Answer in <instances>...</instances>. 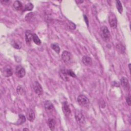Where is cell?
Masks as SVG:
<instances>
[{
    "mask_svg": "<svg viewBox=\"0 0 131 131\" xmlns=\"http://www.w3.org/2000/svg\"><path fill=\"white\" fill-rule=\"evenodd\" d=\"M100 35L103 41L108 42L110 39L111 34L110 31L106 26H102L100 28Z\"/></svg>",
    "mask_w": 131,
    "mask_h": 131,
    "instance_id": "1",
    "label": "cell"
},
{
    "mask_svg": "<svg viewBox=\"0 0 131 131\" xmlns=\"http://www.w3.org/2000/svg\"><path fill=\"white\" fill-rule=\"evenodd\" d=\"M77 102L79 104L82 106L86 107L89 105L90 101L87 97L84 95H80L77 97Z\"/></svg>",
    "mask_w": 131,
    "mask_h": 131,
    "instance_id": "2",
    "label": "cell"
},
{
    "mask_svg": "<svg viewBox=\"0 0 131 131\" xmlns=\"http://www.w3.org/2000/svg\"><path fill=\"white\" fill-rule=\"evenodd\" d=\"M62 57L64 63L66 64H70L72 62V55L71 53L67 51H64L63 52Z\"/></svg>",
    "mask_w": 131,
    "mask_h": 131,
    "instance_id": "3",
    "label": "cell"
},
{
    "mask_svg": "<svg viewBox=\"0 0 131 131\" xmlns=\"http://www.w3.org/2000/svg\"><path fill=\"white\" fill-rule=\"evenodd\" d=\"M75 117L76 121L77 122L78 124L82 125L85 124V118L82 113L79 110L76 111L75 112Z\"/></svg>",
    "mask_w": 131,
    "mask_h": 131,
    "instance_id": "4",
    "label": "cell"
},
{
    "mask_svg": "<svg viewBox=\"0 0 131 131\" xmlns=\"http://www.w3.org/2000/svg\"><path fill=\"white\" fill-rule=\"evenodd\" d=\"M109 22L110 26L112 28L115 29L117 26V20L116 17V15L114 13H110L109 16Z\"/></svg>",
    "mask_w": 131,
    "mask_h": 131,
    "instance_id": "5",
    "label": "cell"
},
{
    "mask_svg": "<svg viewBox=\"0 0 131 131\" xmlns=\"http://www.w3.org/2000/svg\"><path fill=\"white\" fill-rule=\"evenodd\" d=\"M15 74L18 77L22 78L24 77L25 75L26 74L25 70L22 66L19 65L18 66H16L15 68Z\"/></svg>",
    "mask_w": 131,
    "mask_h": 131,
    "instance_id": "6",
    "label": "cell"
},
{
    "mask_svg": "<svg viewBox=\"0 0 131 131\" xmlns=\"http://www.w3.org/2000/svg\"><path fill=\"white\" fill-rule=\"evenodd\" d=\"M33 89L35 93L39 96H41L43 93V90L42 86L38 81H35L33 84Z\"/></svg>",
    "mask_w": 131,
    "mask_h": 131,
    "instance_id": "7",
    "label": "cell"
},
{
    "mask_svg": "<svg viewBox=\"0 0 131 131\" xmlns=\"http://www.w3.org/2000/svg\"><path fill=\"white\" fill-rule=\"evenodd\" d=\"M3 74L5 77H10L13 74V69L9 66H7L3 70Z\"/></svg>",
    "mask_w": 131,
    "mask_h": 131,
    "instance_id": "8",
    "label": "cell"
},
{
    "mask_svg": "<svg viewBox=\"0 0 131 131\" xmlns=\"http://www.w3.org/2000/svg\"><path fill=\"white\" fill-rule=\"evenodd\" d=\"M62 109L63 112L66 116H68L70 115L71 113V109L69 107V105L68 104L67 102L65 101L63 103Z\"/></svg>",
    "mask_w": 131,
    "mask_h": 131,
    "instance_id": "9",
    "label": "cell"
},
{
    "mask_svg": "<svg viewBox=\"0 0 131 131\" xmlns=\"http://www.w3.org/2000/svg\"><path fill=\"white\" fill-rule=\"evenodd\" d=\"M120 83L121 85L122 86L123 88H124V90L129 91L130 90V84L129 80L125 77H122L120 80Z\"/></svg>",
    "mask_w": 131,
    "mask_h": 131,
    "instance_id": "10",
    "label": "cell"
},
{
    "mask_svg": "<svg viewBox=\"0 0 131 131\" xmlns=\"http://www.w3.org/2000/svg\"><path fill=\"white\" fill-rule=\"evenodd\" d=\"M26 42L28 45H30L33 40V34L30 30L26 31L25 33Z\"/></svg>",
    "mask_w": 131,
    "mask_h": 131,
    "instance_id": "11",
    "label": "cell"
},
{
    "mask_svg": "<svg viewBox=\"0 0 131 131\" xmlns=\"http://www.w3.org/2000/svg\"><path fill=\"white\" fill-rule=\"evenodd\" d=\"M27 119H28V120H29L30 121H33L34 120L35 117V113L32 109H28V111L27 112Z\"/></svg>",
    "mask_w": 131,
    "mask_h": 131,
    "instance_id": "12",
    "label": "cell"
},
{
    "mask_svg": "<svg viewBox=\"0 0 131 131\" xmlns=\"http://www.w3.org/2000/svg\"><path fill=\"white\" fill-rule=\"evenodd\" d=\"M82 62L84 64L87 66H90L92 64V58L88 56H84L82 59Z\"/></svg>",
    "mask_w": 131,
    "mask_h": 131,
    "instance_id": "13",
    "label": "cell"
},
{
    "mask_svg": "<svg viewBox=\"0 0 131 131\" xmlns=\"http://www.w3.org/2000/svg\"><path fill=\"white\" fill-rule=\"evenodd\" d=\"M48 124L49 128L50 129L51 131H53L55 129V125H56V121L53 118H49L48 120Z\"/></svg>",
    "mask_w": 131,
    "mask_h": 131,
    "instance_id": "14",
    "label": "cell"
},
{
    "mask_svg": "<svg viewBox=\"0 0 131 131\" xmlns=\"http://www.w3.org/2000/svg\"><path fill=\"white\" fill-rule=\"evenodd\" d=\"M13 7L16 10H21L23 8V4L19 1H16L13 3Z\"/></svg>",
    "mask_w": 131,
    "mask_h": 131,
    "instance_id": "15",
    "label": "cell"
},
{
    "mask_svg": "<svg viewBox=\"0 0 131 131\" xmlns=\"http://www.w3.org/2000/svg\"><path fill=\"white\" fill-rule=\"evenodd\" d=\"M45 109L47 111H50L53 110V105L52 103L49 100H47L45 102L44 105Z\"/></svg>",
    "mask_w": 131,
    "mask_h": 131,
    "instance_id": "16",
    "label": "cell"
},
{
    "mask_svg": "<svg viewBox=\"0 0 131 131\" xmlns=\"http://www.w3.org/2000/svg\"><path fill=\"white\" fill-rule=\"evenodd\" d=\"M26 121V117L24 115L22 114L19 115V117L18 122H16V124L17 125H21L24 123Z\"/></svg>",
    "mask_w": 131,
    "mask_h": 131,
    "instance_id": "17",
    "label": "cell"
},
{
    "mask_svg": "<svg viewBox=\"0 0 131 131\" xmlns=\"http://www.w3.org/2000/svg\"><path fill=\"white\" fill-rule=\"evenodd\" d=\"M33 41L36 45L39 46L41 45V41L36 34H33Z\"/></svg>",
    "mask_w": 131,
    "mask_h": 131,
    "instance_id": "18",
    "label": "cell"
},
{
    "mask_svg": "<svg viewBox=\"0 0 131 131\" xmlns=\"http://www.w3.org/2000/svg\"><path fill=\"white\" fill-rule=\"evenodd\" d=\"M116 7H117V10L118 11V12L120 14H121L123 11V8H122V4L120 1H116Z\"/></svg>",
    "mask_w": 131,
    "mask_h": 131,
    "instance_id": "19",
    "label": "cell"
},
{
    "mask_svg": "<svg viewBox=\"0 0 131 131\" xmlns=\"http://www.w3.org/2000/svg\"><path fill=\"white\" fill-rule=\"evenodd\" d=\"M51 48L54 51H55L56 53L59 54L60 52V48L56 44H52L51 45Z\"/></svg>",
    "mask_w": 131,
    "mask_h": 131,
    "instance_id": "20",
    "label": "cell"
},
{
    "mask_svg": "<svg viewBox=\"0 0 131 131\" xmlns=\"http://www.w3.org/2000/svg\"><path fill=\"white\" fill-rule=\"evenodd\" d=\"M116 48L117 50L121 53H123L125 51V47L121 43H119L116 45Z\"/></svg>",
    "mask_w": 131,
    "mask_h": 131,
    "instance_id": "21",
    "label": "cell"
},
{
    "mask_svg": "<svg viewBox=\"0 0 131 131\" xmlns=\"http://www.w3.org/2000/svg\"><path fill=\"white\" fill-rule=\"evenodd\" d=\"M33 5L32 3H29L28 4H27L26 6H25V8H23V11H30L32 10L33 8Z\"/></svg>",
    "mask_w": 131,
    "mask_h": 131,
    "instance_id": "22",
    "label": "cell"
},
{
    "mask_svg": "<svg viewBox=\"0 0 131 131\" xmlns=\"http://www.w3.org/2000/svg\"><path fill=\"white\" fill-rule=\"evenodd\" d=\"M68 26V28L71 30H74L76 28L75 24L72 22H70L69 23Z\"/></svg>",
    "mask_w": 131,
    "mask_h": 131,
    "instance_id": "23",
    "label": "cell"
},
{
    "mask_svg": "<svg viewBox=\"0 0 131 131\" xmlns=\"http://www.w3.org/2000/svg\"><path fill=\"white\" fill-rule=\"evenodd\" d=\"M12 46L15 49H20L21 48V46L19 44L16 42H13L12 44Z\"/></svg>",
    "mask_w": 131,
    "mask_h": 131,
    "instance_id": "24",
    "label": "cell"
},
{
    "mask_svg": "<svg viewBox=\"0 0 131 131\" xmlns=\"http://www.w3.org/2000/svg\"><path fill=\"white\" fill-rule=\"evenodd\" d=\"M33 15H34V14L33 13H30L28 14L26 16V20L27 21H30L31 19L33 18Z\"/></svg>",
    "mask_w": 131,
    "mask_h": 131,
    "instance_id": "25",
    "label": "cell"
},
{
    "mask_svg": "<svg viewBox=\"0 0 131 131\" xmlns=\"http://www.w3.org/2000/svg\"><path fill=\"white\" fill-rule=\"evenodd\" d=\"M126 101H127V104L129 106H130L131 105V97L130 96H128L126 97Z\"/></svg>",
    "mask_w": 131,
    "mask_h": 131,
    "instance_id": "26",
    "label": "cell"
},
{
    "mask_svg": "<svg viewBox=\"0 0 131 131\" xmlns=\"http://www.w3.org/2000/svg\"><path fill=\"white\" fill-rule=\"evenodd\" d=\"M84 20L85 21V22L86 23V24L88 26V27H89V21L88 20V18H87V16L85 15H84Z\"/></svg>",
    "mask_w": 131,
    "mask_h": 131,
    "instance_id": "27",
    "label": "cell"
},
{
    "mask_svg": "<svg viewBox=\"0 0 131 131\" xmlns=\"http://www.w3.org/2000/svg\"><path fill=\"white\" fill-rule=\"evenodd\" d=\"M1 2L2 3L5 4V3H9L10 2V1H2Z\"/></svg>",
    "mask_w": 131,
    "mask_h": 131,
    "instance_id": "28",
    "label": "cell"
},
{
    "mask_svg": "<svg viewBox=\"0 0 131 131\" xmlns=\"http://www.w3.org/2000/svg\"><path fill=\"white\" fill-rule=\"evenodd\" d=\"M130 67H131V64H130L129 65V70H130V71H131V68H130Z\"/></svg>",
    "mask_w": 131,
    "mask_h": 131,
    "instance_id": "29",
    "label": "cell"
},
{
    "mask_svg": "<svg viewBox=\"0 0 131 131\" xmlns=\"http://www.w3.org/2000/svg\"><path fill=\"white\" fill-rule=\"evenodd\" d=\"M29 131V129H26V128H25V129H23V131Z\"/></svg>",
    "mask_w": 131,
    "mask_h": 131,
    "instance_id": "30",
    "label": "cell"
}]
</instances>
